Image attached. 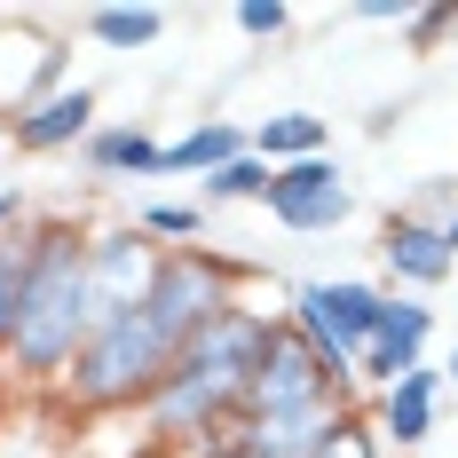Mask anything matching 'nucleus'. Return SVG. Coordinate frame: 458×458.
I'll return each instance as SVG.
<instances>
[{"label": "nucleus", "instance_id": "f257e3e1", "mask_svg": "<svg viewBox=\"0 0 458 458\" xmlns=\"http://www.w3.org/2000/svg\"><path fill=\"white\" fill-rule=\"evenodd\" d=\"M276 332H284V317L253 309V301H237L229 317H214L182 356H174V371L158 379V395L142 403L150 443L190 451V458H214L222 435L245 419V395H253V379H261V364H269Z\"/></svg>", "mask_w": 458, "mask_h": 458}, {"label": "nucleus", "instance_id": "f03ea898", "mask_svg": "<svg viewBox=\"0 0 458 458\" xmlns=\"http://www.w3.org/2000/svg\"><path fill=\"white\" fill-rule=\"evenodd\" d=\"M95 276H88V229L72 214H47L24 229V301H16V340L8 364L24 387H64V371L80 364L95 340Z\"/></svg>", "mask_w": 458, "mask_h": 458}, {"label": "nucleus", "instance_id": "7ed1b4c3", "mask_svg": "<svg viewBox=\"0 0 458 458\" xmlns=\"http://www.w3.org/2000/svg\"><path fill=\"white\" fill-rule=\"evenodd\" d=\"M174 371V340L158 324L127 309V317H103L95 340L80 348V364L64 371V403L88 419H111V411H142L158 395V379Z\"/></svg>", "mask_w": 458, "mask_h": 458}, {"label": "nucleus", "instance_id": "20e7f679", "mask_svg": "<svg viewBox=\"0 0 458 458\" xmlns=\"http://www.w3.org/2000/svg\"><path fill=\"white\" fill-rule=\"evenodd\" d=\"M379 317H387V284H371V276H301L284 293V324L317 348V364L340 387H356V364L379 340Z\"/></svg>", "mask_w": 458, "mask_h": 458}, {"label": "nucleus", "instance_id": "39448f33", "mask_svg": "<svg viewBox=\"0 0 458 458\" xmlns=\"http://www.w3.org/2000/svg\"><path fill=\"white\" fill-rule=\"evenodd\" d=\"M237 301H245V269H237V261L206 253V245H174V253L158 261V284H150L142 317L158 324V332L174 340V356H182L190 340H198L214 317H229Z\"/></svg>", "mask_w": 458, "mask_h": 458}, {"label": "nucleus", "instance_id": "423d86ee", "mask_svg": "<svg viewBox=\"0 0 458 458\" xmlns=\"http://www.w3.org/2000/svg\"><path fill=\"white\" fill-rule=\"evenodd\" d=\"M64 64H72V40L47 16H0V127H16L55 88H72Z\"/></svg>", "mask_w": 458, "mask_h": 458}, {"label": "nucleus", "instance_id": "0eeeda50", "mask_svg": "<svg viewBox=\"0 0 458 458\" xmlns=\"http://www.w3.org/2000/svg\"><path fill=\"white\" fill-rule=\"evenodd\" d=\"M324 403H356V387H340L317 364V348L284 324L269 364H261V379H253V395H245V419H301V411H324Z\"/></svg>", "mask_w": 458, "mask_h": 458}, {"label": "nucleus", "instance_id": "6e6552de", "mask_svg": "<svg viewBox=\"0 0 458 458\" xmlns=\"http://www.w3.org/2000/svg\"><path fill=\"white\" fill-rule=\"evenodd\" d=\"M269 222L293 229V237H324V229H340L356 214V190L340 174V158H301V166H276L269 174Z\"/></svg>", "mask_w": 458, "mask_h": 458}, {"label": "nucleus", "instance_id": "1a4fd4ad", "mask_svg": "<svg viewBox=\"0 0 458 458\" xmlns=\"http://www.w3.org/2000/svg\"><path fill=\"white\" fill-rule=\"evenodd\" d=\"M158 261H166V245H150L135 222H111V229H88V276H95V309L103 317H127L150 301V284H158Z\"/></svg>", "mask_w": 458, "mask_h": 458}, {"label": "nucleus", "instance_id": "9d476101", "mask_svg": "<svg viewBox=\"0 0 458 458\" xmlns=\"http://www.w3.org/2000/svg\"><path fill=\"white\" fill-rule=\"evenodd\" d=\"M427 348H435V309H427V301H411V293H387V317H379V340H371L364 364H356V387L387 395L403 371L427 364Z\"/></svg>", "mask_w": 458, "mask_h": 458}, {"label": "nucleus", "instance_id": "9b49d317", "mask_svg": "<svg viewBox=\"0 0 458 458\" xmlns=\"http://www.w3.org/2000/svg\"><path fill=\"white\" fill-rule=\"evenodd\" d=\"M379 269L395 276L403 293H443V284L458 276V253H451V237H443L435 222H419V214L395 206V214L379 222Z\"/></svg>", "mask_w": 458, "mask_h": 458}, {"label": "nucleus", "instance_id": "f8f14e48", "mask_svg": "<svg viewBox=\"0 0 458 458\" xmlns=\"http://www.w3.org/2000/svg\"><path fill=\"white\" fill-rule=\"evenodd\" d=\"M95 111H103V95H95L88 80H72V88H55V95H47L40 111H24V119L8 127V142H16L24 158H55V150H80V142L103 127Z\"/></svg>", "mask_w": 458, "mask_h": 458}, {"label": "nucleus", "instance_id": "ddd939ff", "mask_svg": "<svg viewBox=\"0 0 458 458\" xmlns=\"http://www.w3.org/2000/svg\"><path fill=\"white\" fill-rule=\"evenodd\" d=\"M443 364H419L403 371L387 395H371V427H379V443H395V451H419L427 435H435V419H443Z\"/></svg>", "mask_w": 458, "mask_h": 458}, {"label": "nucleus", "instance_id": "4468645a", "mask_svg": "<svg viewBox=\"0 0 458 458\" xmlns=\"http://www.w3.org/2000/svg\"><path fill=\"white\" fill-rule=\"evenodd\" d=\"M80 166H88L95 182H158L166 142H150L142 119H103V127L80 142Z\"/></svg>", "mask_w": 458, "mask_h": 458}, {"label": "nucleus", "instance_id": "2eb2a0df", "mask_svg": "<svg viewBox=\"0 0 458 458\" xmlns=\"http://www.w3.org/2000/svg\"><path fill=\"white\" fill-rule=\"evenodd\" d=\"M253 150V127H237V119H198L190 135L166 142V182H206L214 166H229V158H245Z\"/></svg>", "mask_w": 458, "mask_h": 458}, {"label": "nucleus", "instance_id": "dca6fc26", "mask_svg": "<svg viewBox=\"0 0 458 458\" xmlns=\"http://www.w3.org/2000/svg\"><path fill=\"white\" fill-rule=\"evenodd\" d=\"M253 158L261 166H301V158H332V119L317 111H276L253 127Z\"/></svg>", "mask_w": 458, "mask_h": 458}, {"label": "nucleus", "instance_id": "f3484780", "mask_svg": "<svg viewBox=\"0 0 458 458\" xmlns=\"http://www.w3.org/2000/svg\"><path fill=\"white\" fill-rule=\"evenodd\" d=\"M80 32L95 47H111V55H142V47H158V32H166V8H88Z\"/></svg>", "mask_w": 458, "mask_h": 458}, {"label": "nucleus", "instance_id": "a211bd4d", "mask_svg": "<svg viewBox=\"0 0 458 458\" xmlns=\"http://www.w3.org/2000/svg\"><path fill=\"white\" fill-rule=\"evenodd\" d=\"M135 229L150 237V245L174 253V245H198V237H206V206H198V198H142Z\"/></svg>", "mask_w": 458, "mask_h": 458}, {"label": "nucleus", "instance_id": "6ab92c4d", "mask_svg": "<svg viewBox=\"0 0 458 458\" xmlns=\"http://www.w3.org/2000/svg\"><path fill=\"white\" fill-rule=\"evenodd\" d=\"M269 174L276 166H261V158L245 150V158H229V166H214V174L198 182V206H206V214H214V206H261V198H269Z\"/></svg>", "mask_w": 458, "mask_h": 458}, {"label": "nucleus", "instance_id": "aec40b11", "mask_svg": "<svg viewBox=\"0 0 458 458\" xmlns=\"http://www.w3.org/2000/svg\"><path fill=\"white\" fill-rule=\"evenodd\" d=\"M16 301H24V237H0V364L16 340Z\"/></svg>", "mask_w": 458, "mask_h": 458}, {"label": "nucleus", "instance_id": "412c9836", "mask_svg": "<svg viewBox=\"0 0 458 458\" xmlns=\"http://www.w3.org/2000/svg\"><path fill=\"white\" fill-rule=\"evenodd\" d=\"M403 214H419V222H435V229H451L458 222V174H427V182L411 190V206Z\"/></svg>", "mask_w": 458, "mask_h": 458}, {"label": "nucleus", "instance_id": "4be33fe9", "mask_svg": "<svg viewBox=\"0 0 458 458\" xmlns=\"http://www.w3.org/2000/svg\"><path fill=\"white\" fill-rule=\"evenodd\" d=\"M324 458H379V427H371V411H348V419H340L332 443H324Z\"/></svg>", "mask_w": 458, "mask_h": 458}, {"label": "nucleus", "instance_id": "5701e85b", "mask_svg": "<svg viewBox=\"0 0 458 458\" xmlns=\"http://www.w3.org/2000/svg\"><path fill=\"white\" fill-rule=\"evenodd\" d=\"M237 32H245V40H284V32H293V8H284V0H245V8H237Z\"/></svg>", "mask_w": 458, "mask_h": 458}, {"label": "nucleus", "instance_id": "b1692460", "mask_svg": "<svg viewBox=\"0 0 458 458\" xmlns=\"http://www.w3.org/2000/svg\"><path fill=\"white\" fill-rule=\"evenodd\" d=\"M411 0H356V8H348V24H387V32H411Z\"/></svg>", "mask_w": 458, "mask_h": 458}, {"label": "nucleus", "instance_id": "393cba45", "mask_svg": "<svg viewBox=\"0 0 458 458\" xmlns=\"http://www.w3.org/2000/svg\"><path fill=\"white\" fill-rule=\"evenodd\" d=\"M24 229H32V190L8 182L0 190V237H24Z\"/></svg>", "mask_w": 458, "mask_h": 458}, {"label": "nucleus", "instance_id": "a878e982", "mask_svg": "<svg viewBox=\"0 0 458 458\" xmlns=\"http://www.w3.org/2000/svg\"><path fill=\"white\" fill-rule=\"evenodd\" d=\"M443 379H458V348H451V364H443Z\"/></svg>", "mask_w": 458, "mask_h": 458}, {"label": "nucleus", "instance_id": "bb28decb", "mask_svg": "<svg viewBox=\"0 0 458 458\" xmlns=\"http://www.w3.org/2000/svg\"><path fill=\"white\" fill-rule=\"evenodd\" d=\"M443 237H451V253H458V222H451V229H443Z\"/></svg>", "mask_w": 458, "mask_h": 458}]
</instances>
